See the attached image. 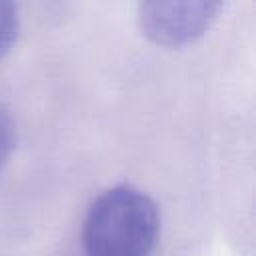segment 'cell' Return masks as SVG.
Segmentation results:
<instances>
[{"mask_svg":"<svg viewBox=\"0 0 256 256\" xmlns=\"http://www.w3.org/2000/svg\"><path fill=\"white\" fill-rule=\"evenodd\" d=\"M160 230L158 208L132 186L102 192L90 206L82 242L86 256H150Z\"/></svg>","mask_w":256,"mask_h":256,"instance_id":"cell-1","label":"cell"},{"mask_svg":"<svg viewBox=\"0 0 256 256\" xmlns=\"http://www.w3.org/2000/svg\"><path fill=\"white\" fill-rule=\"evenodd\" d=\"M222 2L186 0V2H144L138 6L142 32L156 44L180 46L202 36L216 20Z\"/></svg>","mask_w":256,"mask_h":256,"instance_id":"cell-2","label":"cell"},{"mask_svg":"<svg viewBox=\"0 0 256 256\" xmlns=\"http://www.w3.org/2000/svg\"><path fill=\"white\" fill-rule=\"evenodd\" d=\"M18 36V12L10 2H0V58L12 48Z\"/></svg>","mask_w":256,"mask_h":256,"instance_id":"cell-3","label":"cell"},{"mask_svg":"<svg viewBox=\"0 0 256 256\" xmlns=\"http://www.w3.org/2000/svg\"><path fill=\"white\" fill-rule=\"evenodd\" d=\"M16 144V132H14V122L10 112L0 104V170L8 162L12 150Z\"/></svg>","mask_w":256,"mask_h":256,"instance_id":"cell-4","label":"cell"}]
</instances>
